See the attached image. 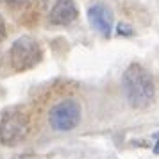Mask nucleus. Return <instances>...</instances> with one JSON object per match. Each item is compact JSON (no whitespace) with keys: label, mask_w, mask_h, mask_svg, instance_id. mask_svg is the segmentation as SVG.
Returning <instances> with one entry per match:
<instances>
[{"label":"nucleus","mask_w":159,"mask_h":159,"mask_svg":"<svg viewBox=\"0 0 159 159\" xmlns=\"http://www.w3.org/2000/svg\"><path fill=\"white\" fill-rule=\"evenodd\" d=\"M7 36V29H6V22H4V18L0 15V41H4Z\"/></svg>","instance_id":"8"},{"label":"nucleus","mask_w":159,"mask_h":159,"mask_svg":"<svg viewBox=\"0 0 159 159\" xmlns=\"http://www.w3.org/2000/svg\"><path fill=\"white\" fill-rule=\"evenodd\" d=\"M88 22L102 38H111L113 32V13L104 4H95L88 9Z\"/></svg>","instance_id":"5"},{"label":"nucleus","mask_w":159,"mask_h":159,"mask_svg":"<svg viewBox=\"0 0 159 159\" xmlns=\"http://www.w3.org/2000/svg\"><path fill=\"white\" fill-rule=\"evenodd\" d=\"M154 154H159V139H157V143H156V147H154Z\"/></svg>","instance_id":"10"},{"label":"nucleus","mask_w":159,"mask_h":159,"mask_svg":"<svg viewBox=\"0 0 159 159\" xmlns=\"http://www.w3.org/2000/svg\"><path fill=\"white\" fill-rule=\"evenodd\" d=\"M9 59L16 72H25L41 61V48L36 39H32L30 36H22L11 45Z\"/></svg>","instance_id":"3"},{"label":"nucleus","mask_w":159,"mask_h":159,"mask_svg":"<svg viewBox=\"0 0 159 159\" xmlns=\"http://www.w3.org/2000/svg\"><path fill=\"white\" fill-rule=\"evenodd\" d=\"M7 4H13V6H22V4H27L29 0H6Z\"/></svg>","instance_id":"9"},{"label":"nucleus","mask_w":159,"mask_h":159,"mask_svg":"<svg viewBox=\"0 0 159 159\" xmlns=\"http://www.w3.org/2000/svg\"><path fill=\"white\" fill-rule=\"evenodd\" d=\"M122 84L130 107L145 109L156 98V84H154L152 75L138 63H132L125 70L122 77Z\"/></svg>","instance_id":"1"},{"label":"nucleus","mask_w":159,"mask_h":159,"mask_svg":"<svg viewBox=\"0 0 159 159\" xmlns=\"http://www.w3.org/2000/svg\"><path fill=\"white\" fill-rule=\"evenodd\" d=\"M77 15L79 13L73 0H56L48 20L52 25H68L77 20Z\"/></svg>","instance_id":"6"},{"label":"nucleus","mask_w":159,"mask_h":159,"mask_svg":"<svg viewBox=\"0 0 159 159\" xmlns=\"http://www.w3.org/2000/svg\"><path fill=\"white\" fill-rule=\"evenodd\" d=\"M118 34H120V36H123V34H125V36H132L134 30L130 29V25H127V23H120V25H118Z\"/></svg>","instance_id":"7"},{"label":"nucleus","mask_w":159,"mask_h":159,"mask_svg":"<svg viewBox=\"0 0 159 159\" xmlns=\"http://www.w3.org/2000/svg\"><path fill=\"white\" fill-rule=\"evenodd\" d=\"M30 129L29 116L23 111H7L0 120V143L4 147H16L27 138Z\"/></svg>","instance_id":"2"},{"label":"nucleus","mask_w":159,"mask_h":159,"mask_svg":"<svg viewBox=\"0 0 159 159\" xmlns=\"http://www.w3.org/2000/svg\"><path fill=\"white\" fill-rule=\"evenodd\" d=\"M80 122V104L75 98H66V100L56 104L48 113V123L54 130L59 132H68L73 130Z\"/></svg>","instance_id":"4"}]
</instances>
